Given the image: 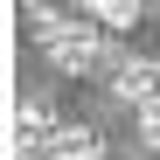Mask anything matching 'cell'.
<instances>
[{
    "label": "cell",
    "instance_id": "1",
    "mask_svg": "<svg viewBox=\"0 0 160 160\" xmlns=\"http://www.w3.org/2000/svg\"><path fill=\"white\" fill-rule=\"evenodd\" d=\"M28 21H35V42L49 49V63H56L63 77L91 70V63H104V70H118V63H125V56H112V49H104V28H98V21H77V14H49V7H35Z\"/></svg>",
    "mask_w": 160,
    "mask_h": 160
},
{
    "label": "cell",
    "instance_id": "2",
    "mask_svg": "<svg viewBox=\"0 0 160 160\" xmlns=\"http://www.w3.org/2000/svg\"><path fill=\"white\" fill-rule=\"evenodd\" d=\"M112 91H118L125 104H139V112H146V104L160 98V63H146V56H125V63L112 70Z\"/></svg>",
    "mask_w": 160,
    "mask_h": 160
},
{
    "label": "cell",
    "instance_id": "3",
    "mask_svg": "<svg viewBox=\"0 0 160 160\" xmlns=\"http://www.w3.org/2000/svg\"><path fill=\"white\" fill-rule=\"evenodd\" d=\"M49 160H104V132L70 125V118H63V132L49 139Z\"/></svg>",
    "mask_w": 160,
    "mask_h": 160
},
{
    "label": "cell",
    "instance_id": "4",
    "mask_svg": "<svg viewBox=\"0 0 160 160\" xmlns=\"http://www.w3.org/2000/svg\"><path fill=\"white\" fill-rule=\"evenodd\" d=\"M84 21H98V28L104 35H132V28H139V7H132V0H98V7H84Z\"/></svg>",
    "mask_w": 160,
    "mask_h": 160
},
{
    "label": "cell",
    "instance_id": "5",
    "mask_svg": "<svg viewBox=\"0 0 160 160\" xmlns=\"http://www.w3.org/2000/svg\"><path fill=\"white\" fill-rule=\"evenodd\" d=\"M139 139H146V146H160V98L139 112Z\"/></svg>",
    "mask_w": 160,
    "mask_h": 160
}]
</instances>
